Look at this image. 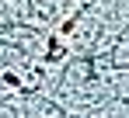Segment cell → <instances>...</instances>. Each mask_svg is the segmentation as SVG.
<instances>
[{
	"instance_id": "1",
	"label": "cell",
	"mask_w": 129,
	"mask_h": 118,
	"mask_svg": "<svg viewBox=\"0 0 129 118\" xmlns=\"http://www.w3.org/2000/svg\"><path fill=\"white\" fill-rule=\"evenodd\" d=\"M63 56H66V49H63V42H59V31L45 35V66L49 63H59Z\"/></svg>"
},
{
	"instance_id": "2",
	"label": "cell",
	"mask_w": 129,
	"mask_h": 118,
	"mask_svg": "<svg viewBox=\"0 0 129 118\" xmlns=\"http://www.w3.org/2000/svg\"><path fill=\"white\" fill-rule=\"evenodd\" d=\"M4 83H7V87H11V90H18V94H24V97H31V94H35V90H31V87H21V77H18V73H14V70H4Z\"/></svg>"
}]
</instances>
